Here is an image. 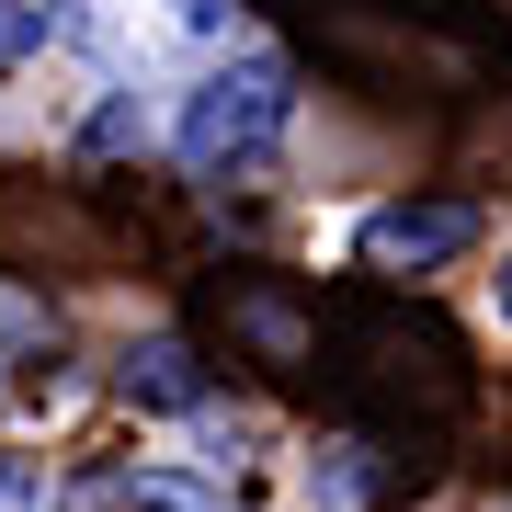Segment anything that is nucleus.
Instances as JSON below:
<instances>
[{"mask_svg": "<svg viewBox=\"0 0 512 512\" xmlns=\"http://www.w3.org/2000/svg\"><path fill=\"white\" fill-rule=\"evenodd\" d=\"M296 114V69L285 57H228L217 80H194L183 103V160L194 171H228V160H262Z\"/></svg>", "mask_w": 512, "mask_h": 512, "instance_id": "obj_1", "label": "nucleus"}, {"mask_svg": "<svg viewBox=\"0 0 512 512\" xmlns=\"http://www.w3.org/2000/svg\"><path fill=\"white\" fill-rule=\"evenodd\" d=\"M478 239V205L467 194H421V205H376L365 217V262L376 274H433Z\"/></svg>", "mask_w": 512, "mask_h": 512, "instance_id": "obj_2", "label": "nucleus"}, {"mask_svg": "<svg viewBox=\"0 0 512 512\" xmlns=\"http://www.w3.org/2000/svg\"><path fill=\"white\" fill-rule=\"evenodd\" d=\"M126 399H148V410H194L205 376H194L183 342H148V353H126Z\"/></svg>", "mask_w": 512, "mask_h": 512, "instance_id": "obj_3", "label": "nucleus"}, {"mask_svg": "<svg viewBox=\"0 0 512 512\" xmlns=\"http://www.w3.org/2000/svg\"><path fill=\"white\" fill-rule=\"evenodd\" d=\"M103 512H228L205 478H183V467H137V478H114L103 490Z\"/></svg>", "mask_w": 512, "mask_h": 512, "instance_id": "obj_4", "label": "nucleus"}, {"mask_svg": "<svg viewBox=\"0 0 512 512\" xmlns=\"http://www.w3.org/2000/svg\"><path fill=\"white\" fill-rule=\"evenodd\" d=\"M0 512H46V478L23 467V456H0Z\"/></svg>", "mask_w": 512, "mask_h": 512, "instance_id": "obj_5", "label": "nucleus"}, {"mask_svg": "<svg viewBox=\"0 0 512 512\" xmlns=\"http://www.w3.org/2000/svg\"><path fill=\"white\" fill-rule=\"evenodd\" d=\"M46 35V12H0V57H12V46H35Z\"/></svg>", "mask_w": 512, "mask_h": 512, "instance_id": "obj_6", "label": "nucleus"}, {"mask_svg": "<svg viewBox=\"0 0 512 512\" xmlns=\"http://www.w3.org/2000/svg\"><path fill=\"white\" fill-rule=\"evenodd\" d=\"M501 308H512V274H501Z\"/></svg>", "mask_w": 512, "mask_h": 512, "instance_id": "obj_7", "label": "nucleus"}]
</instances>
